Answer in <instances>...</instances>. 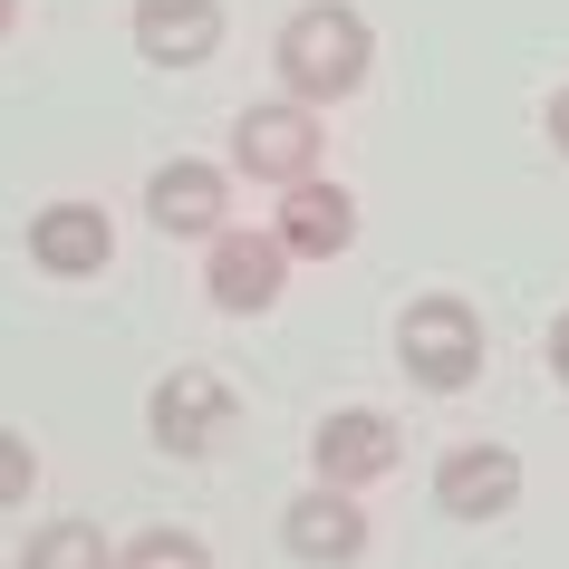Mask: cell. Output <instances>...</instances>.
Wrapping results in <instances>:
<instances>
[{
	"label": "cell",
	"mask_w": 569,
	"mask_h": 569,
	"mask_svg": "<svg viewBox=\"0 0 569 569\" xmlns=\"http://www.w3.org/2000/svg\"><path fill=\"white\" fill-rule=\"evenodd\" d=\"M550 377H560V387H569V309H560V319H550Z\"/></svg>",
	"instance_id": "obj_17"
},
{
	"label": "cell",
	"mask_w": 569,
	"mask_h": 569,
	"mask_svg": "<svg viewBox=\"0 0 569 569\" xmlns=\"http://www.w3.org/2000/svg\"><path fill=\"white\" fill-rule=\"evenodd\" d=\"M319 154H329V126H319V107H300V97H251L232 117V146H222V164H232L241 183H300L319 174Z\"/></svg>",
	"instance_id": "obj_3"
},
{
	"label": "cell",
	"mask_w": 569,
	"mask_h": 569,
	"mask_svg": "<svg viewBox=\"0 0 569 569\" xmlns=\"http://www.w3.org/2000/svg\"><path fill=\"white\" fill-rule=\"evenodd\" d=\"M146 435H154V453L203 463V453L232 435V387H222V367H164L146 387Z\"/></svg>",
	"instance_id": "obj_5"
},
{
	"label": "cell",
	"mask_w": 569,
	"mask_h": 569,
	"mask_svg": "<svg viewBox=\"0 0 569 569\" xmlns=\"http://www.w3.org/2000/svg\"><path fill=\"white\" fill-rule=\"evenodd\" d=\"M126 39H136L146 68H203L222 49V0H136Z\"/></svg>",
	"instance_id": "obj_12"
},
{
	"label": "cell",
	"mask_w": 569,
	"mask_h": 569,
	"mask_svg": "<svg viewBox=\"0 0 569 569\" xmlns=\"http://www.w3.org/2000/svg\"><path fill=\"white\" fill-rule=\"evenodd\" d=\"M20 569H117V550H107V531H97V521L59 511V521H39V531L20 540Z\"/></svg>",
	"instance_id": "obj_13"
},
{
	"label": "cell",
	"mask_w": 569,
	"mask_h": 569,
	"mask_svg": "<svg viewBox=\"0 0 569 569\" xmlns=\"http://www.w3.org/2000/svg\"><path fill=\"white\" fill-rule=\"evenodd\" d=\"M270 232L290 241L300 261H338V251L358 241V193H348V183H329V174H300V183H280Z\"/></svg>",
	"instance_id": "obj_11"
},
{
	"label": "cell",
	"mask_w": 569,
	"mask_h": 569,
	"mask_svg": "<svg viewBox=\"0 0 569 569\" xmlns=\"http://www.w3.org/2000/svg\"><path fill=\"white\" fill-rule=\"evenodd\" d=\"M270 68H280V97H300V107H348L367 88V68H377V30H367V10L348 0H300L280 39H270Z\"/></svg>",
	"instance_id": "obj_1"
},
{
	"label": "cell",
	"mask_w": 569,
	"mask_h": 569,
	"mask_svg": "<svg viewBox=\"0 0 569 569\" xmlns=\"http://www.w3.org/2000/svg\"><path fill=\"white\" fill-rule=\"evenodd\" d=\"M396 367H406L425 396H463L482 377V309L453 300V290L406 300V319H396Z\"/></svg>",
	"instance_id": "obj_2"
},
{
	"label": "cell",
	"mask_w": 569,
	"mask_h": 569,
	"mask_svg": "<svg viewBox=\"0 0 569 569\" xmlns=\"http://www.w3.org/2000/svg\"><path fill=\"white\" fill-rule=\"evenodd\" d=\"M10 30H20V0H0V39H10Z\"/></svg>",
	"instance_id": "obj_18"
},
{
	"label": "cell",
	"mask_w": 569,
	"mask_h": 569,
	"mask_svg": "<svg viewBox=\"0 0 569 569\" xmlns=\"http://www.w3.org/2000/svg\"><path fill=\"white\" fill-rule=\"evenodd\" d=\"M396 463H406V435H396L387 406H329L319 435H309V473H319V482H348V492H377Z\"/></svg>",
	"instance_id": "obj_7"
},
{
	"label": "cell",
	"mask_w": 569,
	"mask_h": 569,
	"mask_svg": "<svg viewBox=\"0 0 569 569\" xmlns=\"http://www.w3.org/2000/svg\"><path fill=\"white\" fill-rule=\"evenodd\" d=\"M540 126H550V146H560V154H569V88H560V97H550V107H540Z\"/></svg>",
	"instance_id": "obj_16"
},
{
	"label": "cell",
	"mask_w": 569,
	"mask_h": 569,
	"mask_svg": "<svg viewBox=\"0 0 569 569\" xmlns=\"http://www.w3.org/2000/svg\"><path fill=\"white\" fill-rule=\"evenodd\" d=\"M232 164H212V154H164L146 174V222L164 241H212L222 222H232Z\"/></svg>",
	"instance_id": "obj_6"
},
{
	"label": "cell",
	"mask_w": 569,
	"mask_h": 569,
	"mask_svg": "<svg viewBox=\"0 0 569 569\" xmlns=\"http://www.w3.org/2000/svg\"><path fill=\"white\" fill-rule=\"evenodd\" d=\"M290 270H300V251L270 232V222H222L203 241V300L222 319H270L280 290H290Z\"/></svg>",
	"instance_id": "obj_4"
},
{
	"label": "cell",
	"mask_w": 569,
	"mask_h": 569,
	"mask_svg": "<svg viewBox=\"0 0 569 569\" xmlns=\"http://www.w3.org/2000/svg\"><path fill=\"white\" fill-rule=\"evenodd\" d=\"M30 261L49 270V280H107V261H117V222H107V203H39L30 212Z\"/></svg>",
	"instance_id": "obj_10"
},
{
	"label": "cell",
	"mask_w": 569,
	"mask_h": 569,
	"mask_svg": "<svg viewBox=\"0 0 569 569\" xmlns=\"http://www.w3.org/2000/svg\"><path fill=\"white\" fill-rule=\"evenodd\" d=\"M117 569H212V550L193 531H136L117 550Z\"/></svg>",
	"instance_id": "obj_14"
},
{
	"label": "cell",
	"mask_w": 569,
	"mask_h": 569,
	"mask_svg": "<svg viewBox=\"0 0 569 569\" xmlns=\"http://www.w3.org/2000/svg\"><path fill=\"white\" fill-rule=\"evenodd\" d=\"M30 492H39V445L20 425H0V511H20Z\"/></svg>",
	"instance_id": "obj_15"
},
{
	"label": "cell",
	"mask_w": 569,
	"mask_h": 569,
	"mask_svg": "<svg viewBox=\"0 0 569 569\" xmlns=\"http://www.w3.org/2000/svg\"><path fill=\"white\" fill-rule=\"evenodd\" d=\"M280 550H290L300 569L367 560V492H348V482H309V492H290V502H280Z\"/></svg>",
	"instance_id": "obj_8"
},
{
	"label": "cell",
	"mask_w": 569,
	"mask_h": 569,
	"mask_svg": "<svg viewBox=\"0 0 569 569\" xmlns=\"http://www.w3.org/2000/svg\"><path fill=\"white\" fill-rule=\"evenodd\" d=\"M521 453L511 445H445L435 453V511L445 521H502V511H521Z\"/></svg>",
	"instance_id": "obj_9"
}]
</instances>
